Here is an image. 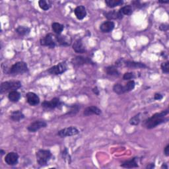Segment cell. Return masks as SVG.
Listing matches in <instances>:
<instances>
[{"mask_svg":"<svg viewBox=\"0 0 169 169\" xmlns=\"http://www.w3.org/2000/svg\"><path fill=\"white\" fill-rule=\"evenodd\" d=\"M168 114V110L167 109L165 110L161 111V112L155 113V114L146 119L144 120L143 123V126L144 128L147 129H153L156 128L157 126L160 125L161 124L165 123L168 120V118H166V116Z\"/></svg>","mask_w":169,"mask_h":169,"instance_id":"obj_1","label":"cell"},{"mask_svg":"<svg viewBox=\"0 0 169 169\" xmlns=\"http://www.w3.org/2000/svg\"><path fill=\"white\" fill-rule=\"evenodd\" d=\"M28 68L27 64L24 62H18L10 67L8 73L11 76H17L23 74L28 72Z\"/></svg>","mask_w":169,"mask_h":169,"instance_id":"obj_2","label":"cell"},{"mask_svg":"<svg viewBox=\"0 0 169 169\" xmlns=\"http://www.w3.org/2000/svg\"><path fill=\"white\" fill-rule=\"evenodd\" d=\"M37 161L38 165L41 167L47 165L48 162L52 158V153L49 150H39L37 154Z\"/></svg>","mask_w":169,"mask_h":169,"instance_id":"obj_3","label":"cell"},{"mask_svg":"<svg viewBox=\"0 0 169 169\" xmlns=\"http://www.w3.org/2000/svg\"><path fill=\"white\" fill-rule=\"evenodd\" d=\"M21 83L19 81H9L3 82L1 84V87H0V93L2 94L11 92L13 91H16L19 88L21 87Z\"/></svg>","mask_w":169,"mask_h":169,"instance_id":"obj_4","label":"cell"},{"mask_svg":"<svg viewBox=\"0 0 169 169\" xmlns=\"http://www.w3.org/2000/svg\"><path fill=\"white\" fill-rule=\"evenodd\" d=\"M41 44L43 46H47L50 48H54L56 46V36L52 34H48L45 37L42 38L40 41Z\"/></svg>","mask_w":169,"mask_h":169,"instance_id":"obj_5","label":"cell"},{"mask_svg":"<svg viewBox=\"0 0 169 169\" xmlns=\"http://www.w3.org/2000/svg\"><path fill=\"white\" fill-rule=\"evenodd\" d=\"M67 66L66 62H61L59 63L56 66H54L50 68L48 72L51 74V75H60V74L63 73L67 71Z\"/></svg>","mask_w":169,"mask_h":169,"instance_id":"obj_6","label":"cell"},{"mask_svg":"<svg viewBox=\"0 0 169 169\" xmlns=\"http://www.w3.org/2000/svg\"><path fill=\"white\" fill-rule=\"evenodd\" d=\"M79 133V131L76 127L70 126L69 128H64L61 130H59L57 135L60 137H66L76 136Z\"/></svg>","mask_w":169,"mask_h":169,"instance_id":"obj_7","label":"cell"},{"mask_svg":"<svg viewBox=\"0 0 169 169\" xmlns=\"http://www.w3.org/2000/svg\"><path fill=\"white\" fill-rule=\"evenodd\" d=\"M47 126V124L46 122L42 120H37L30 124L27 127V130L31 132H35L40 129L46 128Z\"/></svg>","mask_w":169,"mask_h":169,"instance_id":"obj_8","label":"cell"},{"mask_svg":"<svg viewBox=\"0 0 169 169\" xmlns=\"http://www.w3.org/2000/svg\"><path fill=\"white\" fill-rule=\"evenodd\" d=\"M19 155L15 152H10L7 153L6 157H5V162L8 165L14 166L16 165L19 161Z\"/></svg>","mask_w":169,"mask_h":169,"instance_id":"obj_9","label":"cell"},{"mask_svg":"<svg viewBox=\"0 0 169 169\" xmlns=\"http://www.w3.org/2000/svg\"><path fill=\"white\" fill-rule=\"evenodd\" d=\"M62 104L60 100L58 98H54L52 100L47 101H45L42 103V106L45 108L54 109L59 107Z\"/></svg>","mask_w":169,"mask_h":169,"instance_id":"obj_10","label":"cell"},{"mask_svg":"<svg viewBox=\"0 0 169 169\" xmlns=\"http://www.w3.org/2000/svg\"><path fill=\"white\" fill-rule=\"evenodd\" d=\"M72 63L74 66H83L85 65V64H94V62L90 58L83 56H77L75 58H73Z\"/></svg>","mask_w":169,"mask_h":169,"instance_id":"obj_11","label":"cell"},{"mask_svg":"<svg viewBox=\"0 0 169 169\" xmlns=\"http://www.w3.org/2000/svg\"><path fill=\"white\" fill-rule=\"evenodd\" d=\"M27 101L31 106H36L40 102V98L37 94L29 92L26 94Z\"/></svg>","mask_w":169,"mask_h":169,"instance_id":"obj_12","label":"cell"},{"mask_svg":"<svg viewBox=\"0 0 169 169\" xmlns=\"http://www.w3.org/2000/svg\"><path fill=\"white\" fill-rule=\"evenodd\" d=\"M115 27V23L113 21H106L101 24L100 26V30L102 32L108 33L111 32Z\"/></svg>","mask_w":169,"mask_h":169,"instance_id":"obj_13","label":"cell"},{"mask_svg":"<svg viewBox=\"0 0 169 169\" xmlns=\"http://www.w3.org/2000/svg\"><path fill=\"white\" fill-rule=\"evenodd\" d=\"M101 112H102L101 109L98 108L97 106H91L85 108V110L83 112V114L84 116H89L91 115H93V114H95V115H100Z\"/></svg>","mask_w":169,"mask_h":169,"instance_id":"obj_14","label":"cell"},{"mask_svg":"<svg viewBox=\"0 0 169 169\" xmlns=\"http://www.w3.org/2000/svg\"><path fill=\"white\" fill-rule=\"evenodd\" d=\"M73 49L76 53L83 54L86 52V49L83 45V42L81 39H78L75 41L73 44Z\"/></svg>","mask_w":169,"mask_h":169,"instance_id":"obj_15","label":"cell"},{"mask_svg":"<svg viewBox=\"0 0 169 169\" xmlns=\"http://www.w3.org/2000/svg\"><path fill=\"white\" fill-rule=\"evenodd\" d=\"M56 42H58L59 45L63 46H69L72 42V40L70 38H68L66 36H62L60 34L56 36Z\"/></svg>","mask_w":169,"mask_h":169,"instance_id":"obj_16","label":"cell"},{"mask_svg":"<svg viewBox=\"0 0 169 169\" xmlns=\"http://www.w3.org/2000/svg\"><path fill=\"white\" fill-rule=\"evenodd\" d=\"M74 13H75L76 17L79 20H82L87 16L86 8L83 6H79L77 7L75 9Z\"/></svg>","mask_w":169,"mask_h":169,"instance_id":"obj_17","label":"cell"},{"mask_svg":"<svg viewBox=\"0 0 169 169\" xmlns=\"http://www.w3.org/2000/svg\"><path fill=\"white\" fill-rule=\"evenodd\" d=\"M104 15L106 19L109 20L121 19L123 17V15L120 12L116 11H115V10L109 11V12H106V13H104Z\"/></svg>","mask_w":169,"mask_h":169,"instance_id":"obj_18","label":"cell"},{"mask_svg":"<svg viewBox=\"0 0 169 169\" xmlns=\"http://www.w3.org/2000/svg\"><path fill=\"white\" fill-rule=\"evenodd\" d=\"M124 64L128 67L130 68H147V66L145 63H140V62H136L133 61H124Z\"/></svg>","mask_w":169,"mask_h":169,"instance_id":"obj_19","label":"cell"},{"mask_svg":"<svg viewBox=\"0 0 169 169\" xmlns=\"http://www.w3.org/2000/svg\"><path fill=\"white\" fill-rule=\"evenodd\" d=\"M121 167L124 168H137L138 167V164H137V158L134 157L131 158L130 160L126 161L124 162H123Z\"/></svg>","mask_w":169,"mask_h":169,"instance_id":"obj_20","label":"cell"},{"mask_svg":"<svg viewBox=\"0 0 169 169\" xmlns=\"http://www.w3.org/2000/svg\"><path fill=\"white\" fill-rule=\"evenodd\" d=\"M10 118L14 122H19L24 118V115L21 110H15L11 113Z\"/></svg>","mask_w":169,"mask_h":169,"instance_id":"obj_21","label":"cell"},{"mask_svg":"<svg viewBox=\"0 0 169 169\" xmlns=\"http://www.w3.org/2000/svg\"><path fill=\"white\" fill-rule=\"evenodd\" d=\"M20 98H21V94L17 91H13L9 92L8 94V98L9 99V101L13 102H18Z\"/></svg>","mask_w":169,"mask_h":169,"instance_id":"obj_22","label":"cell"},{"mask_svg":"<svg viewBox=\"0 0 169 169\" xmlns=\"http://www.w3.org/2000/svg\"><path fill=\"white\" fill-rule=\"evenodd\" d=\"M105 72L107 75L111 76H120V72H118V69L115 66H108L105 68Z\"/></svg>","mask_w":169,"mask_h":169,"instance_id":"obj_23","label":"cell"},{"mask_svg":"<svg viewBox=\"0 0 169 169\" xmlns=\"http://www.w3.org/2000/svg\"><path fill=\"white\" fill-rule=\"evenodd\" d=\"M105 3L108 7L114 8L122 6L124 3V1H122V0H106Z\"/></svg>","mask_w":169,"mask_h":169,"instance_id":"obj_24","label":"cell"},{"mask_svg":"<svg viewBox=\"0 0 169 169\" xmlns=\"http://www.w3.org/2000/svg\"><path fill=\"white\" fill-rule=\"evenodd\" d=\"M52 28L53 30V31L55 32L57 35H59V34H60L63 31L64 26L60 23H53L52 24Z\"/></svg>","mask_w":169,"mask_h":169,"instance_id":"obj_25","label":"cell"},{"mask_svg":"<svg viewBox=\"0 0 169 169\" xmlns=\"http://www.w3.org/2000/svg\"><path fill=\"white\" fill-rule=\"evenodd\" d=\"M39 7L44 11H47L52 6V2L47 0H40L38 2Z\"/></svg>","mask_w":169,"mask_h":169,"instance_id":"obj_26","label":"cell"},{"mask_svg":"<svg viewBox=\"0 0 169 169\" xmlns=\"http://www.w3.org/2000/svg\"><path fill=\"white\" fill-rule=\"evenodd\" d=\"M31 29L27 27L24 26H19L16 28V32L21 36H25L30 33Z\"/></svg>","mask_w":169,"mask_h":169,"instance_id":"obj_27","label":"cell"},{"mask_svg":"<svg viewBox=\"0 0 169 169\" xmlns=\"http://www.w3.org/2000/svg\"><path fill=\"white\" fill-rule=\"evenodd\" d=\"M119 12H120L122 15H131L133 13V9L131 6H126L122 7L120 10H119Z\"/></svg>","mask_w":169,"mask_h":169,"instance_id":"obj_28","label":"cell"},{"mask_svg":"<svg viewBox=\"0 0 169 169\" xmlns=\"http://www.w3.org/2000/svg\"><path fill=\"white\" fill-rule=\"evenodd\" d=\"M136 86V83L133 80H130L125 85L123 86V89H124V92L125 93H128L131 91H132Z\"/></svg>","mask_w":169,"mask_h":169,"instance_id":"obj_29","label":"cell"},{"mask_svg":"<svg viewBox=\"0 0 169 169\" xmlns=\"http://www.w3.org/2000/svg\"><path fill=\"white\" fill-rule=\"evenodd\" d=\"M140 114H138L137 115L134 116L133 117H132L130 121H129V123H130V125L132 126H137L139 124L140 122Z\"/></svg>","mask_w":169,"mask_h":169,"instance_id":"obj_30","label":"cell"},{"mask_svg":"<svg viewBox=\"0 0 169 169\" xmlns=\"http://www.w3.org/2000/svg\"><path fill=\"white\" fill-rule=\"evenodd\" d=\"M113 91L114 93H116L118 94H124V89H123V85H122L120 83H116L113 87Z\"/></svg>","mask_w":169,"mask_h":169,"instance_id":"obj_31","label":"cell"},{"mask_svg":"<svg viewBox=\"0 0 169 169\" xmlns=\"http://www.w3.org/2000/svg\"><path fill=\"white\" fill-rule=\"evenodd\" d=\"M80 109V107H79L78 105H73L72 106H71V110L69 111L67 114L69 116H73L76 115V114L78 112L79 110Z\"/></svg>","mask_w":169,"mask_h":169,"instance_id":"obj_32","label":"cell"},{"mask_svg":"<svg viewBox=\"0 0 169 169\" xmlns=\"http://www.w3.org/2000/svg\"><path fill=\"white\" fill-rule=\"evenodd\" d=\"M135 77V75H134V73L132 72H128L124 73V75L123 76V79L124 80H128L130 81L131 79H133Z\"/></svg>","mask_w":169,"mask_h":169,"instance_id":"obj_33","label":"cell"},{"mask_svg":"<svg viewBox=\"0 0 169 169\" xmlns=\"http://www.w3.org/2000/svg\"><path fill=\"white\" fill-rule=\"evenodd\" d=\"M161 69L163 73H168L169 72V62L167 61L161 64Z\"/></svg>","mask_w":169,"mask_h":169,"instance_id":"obj_34","label":"cell"},{"mask_svg":"<svg viewBox=\"0 0 169 169\" xmlns=\"http://www.w3.org/2000/svg\"><path fill=\"white\" fill-rule=\"evenodd\" d=\"M160 30L162 31H166L168 29V25L167 24H162L159 27Z\"/></svg>","mask_w":169,"mask_h":169,"instance_id":"obj_35","label":"cell"},{"mask_svg":"<svg viewBox=\"0 0 169 169\" xmlns=\"http://www.w3.org/2000/svg\"><path fill=\"white\" fill-rule=\"evenodd\" d=\"M162 98H163V96L160 93H156L155 94V96H154V98H155V100H157V101H160Z\"/></svg>","mask_w":169,"mask_h":169,"instance_id":"obj_36","label":"cell"},{"mask_svg":"<svg viewBox=\"0 0 169 169\" xmlns=\"http://www.w3.org/2000/svg\"><path fill=\"white\" fill-rule=\"evenodd\" d=\"M164 153H165V155L168 157L169 155V145H167L165 148V150H164Z\"/></svg>","mask_w":169,"mask_h":169,"instance_id":"obj_37","label":"cell"},{"mask_svg":"<svg viewBox=\"0 0 169 169\" xmlns=\"http://www.w3.org/2000/svg\"><path fill=\"white\" fill-rule=\"evenodd\" d=\"M93 91L94 92V94H97V95H98V94H99V90L97 89V87L94 88V89H93Z\"/></svg>","mask_w":169,"mask_h":169,"instance_id":"obj_38","label":"cell"},{"mask_svg":"<svg viewBox=\"0 0 169 169\" xmlns=\"http://www.w3.org/2000/svg\"><path fill=\"white\" fill-rule=\"evenodd\" d=\"M154 167H155V165H154V163H151L149 165H147L146 168H153Z\"/></svg>","mask_w":169,"mask_h":169,"instance_id":"obj_39","label":"cell"},{"mask_svg":"<svg viewBox=\"0 0 169 169\" xmlns=\"http://www.w3.org/2000/svg\"><path fill=\"white\" fill-rule=\"evenodd\" d=\"M161 168H168V167L166 165V164H162V167H161Z\"/></svg>","mask_w":169,"mask_h":169,"instance_id":"obj_40","label":"cell"},{"mask_svg":"<svg viewBox=\"0 0 169 169\" xmlns=\"http://www.w3.org/2000/svg\"><path fill=\"white\" fill-rule=\"evenodd\" d=\"M1 151V155H4V154L6 153V151H3V150H1V151Z\"/></svg>","mask_w":169,"mask_h":169,"instance_id":"obj_41","label":"cell"},{"mask_svg":"<svg viewBox=\"0 0 169 169\" xmlns=\"http://www.w3.org/2000/svg\"><path fill=\"white\" fill-rule=\"evenodd\" d=\"M158 2L161 3H168V2H164V1H159Z\"/></svg>","mask_w":169,"mask_h":169,"instance_id":"obj_42","label":"cell"}]
</instances>
